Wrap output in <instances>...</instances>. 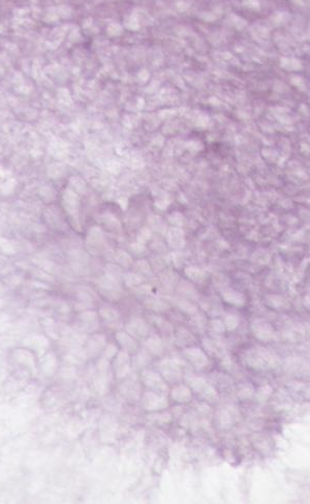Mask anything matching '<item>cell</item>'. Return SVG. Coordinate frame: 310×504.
<instances>
[{
    "instance_id": "1",
    "label": "cell",
    "mask_w": 310,
    "mask_h": 504,
    "mask_svg": "<svg viewBox=\"0 0 310 504\" xmlns=\"http://www.w3.org/2000/svg\"><path fill=\"white\" fill-rule=\"evenodd\" d=\"M241 358L247 368L255 371L275 370L280 365L278 355L261 346H254L244 350Z\"/></svg>"
},
{
    "instance_id": "2",
    "label": "cell",
    "mask_w": 310,
    "mask_h": 504,
    "mask_svg": "<svg viewBox=\"0 0 310 504\" xmlns=\"http://www.w3.org/2000/svg\"><path fill=\"white\" fill-rule=\"evenodd\" d=\"M184 380L186 381L192 392L200 396L202 400L211 404L218 402L219 395L217 391L205 378L197 376L195 374L187 373L184 376Z\"/></svg>"
},
{
    "instance_id": "3",
    "label": "cell",
    "mask_w": 310,
    "mask_h": 504,
    "mask_svg": "<svg viewBox=\"0 0 310 504\" xmlns=\"http://www.w3.org/2000/svg\"><path fill=\"white\" fill-rule=\"evenodd\" d=\"M157 372L161 375L164 381L177 384L183 378V371L179 361L173 358H163L156 363Z\"/></svg>"
},
{
    "instance_id": "4",
    "label": "cell",
    "mask_w": 310,
    "mask_h": 504,
    "mask_svg": "<svg viewBox=\"0 0 310 504\" xmlns=\"http://www.w3.org/2000/svg\"><path fill=\"white\" fill-rule=\"evenodd\" d=\"M141 381L146 388L154 392L165 394L169 391V386L165 383L161 375L153 370H145L141 374Z\"/></svg>"
},
{
    "instance_id": "5",
    "label": "cell",
    "mask_w": 310,
    "mask_h": 504,
    "mask_svg": "<svg viewBox=\"0 0 310 504\" xmlns=\"http://www.w3.org/2000/svg\"><path fill=\"white\" fill-rule=\"evenodd\" d=\"M182 354L188 360L190 365L198 371L205 370L210 365L207 353L200 347L196 346L185 347L182 350Z\"/></svg>"
},
{
    "instance_id": "6",
    "label": "cell",
    "mask_w": 310,
    "mask_h": 504,
    "mask_svg": "<svg viewBox=\"0 0 310 504\" xmlns=\"http://www.w3.org/2000/svg\"><path fill=\"white\" fill-rule=\"evenodd\" d=\"M254 336L260 342L270 343L277 337V332L273 325L263 319H256L252 323Z\"/></svg>"
},
{
    "instance_id": "7",
    "label": "cell",
    "mask_w": 310,
    "mask_h": 504,
    "mask_svg": "<svg viewBox=\"0 0 310 504\" xmlns=\"http://www.w3.org/2000/svg\"><path fill=\"white\" fill-rule=\"evenodd\" d=\"M143 406L147 411H160L169 406V401L164 394L147 391L143 396Z\"/></svg>"
},
{
    "instance_id": "8",
    "label": "cell",
    "mask_w": 310,
    "mask_h": 504,
    "mask_svg": "<svg viewBox=\"0 0 310 504\" xmlns=\"http://www.w3.org/2000/svg\"><path fill=\"white\" fill-rule=\"evenodd\" d=\"M126 333L136 339L146 338L150 335V325L143 318L133 317L125 325Z\"/></svg>"
},
{
    "instance_id": "9",
    "label": "cell",
    "mask_w": 310,
    "mask_h": 504,
    "mask_svg": "<svg viewBox=\"0 0 310 504\" xmlns=\"http://www.w3.org/2000/svg\"><path fill=\"white\" fill-rule=\"evenodd\" d=\"M113 367H114V372H115V375L116 377L121 379V378H124L126 377L127 375L130 374V372H132V360H130V357H129V353L126 352L125 350H121L119 351V352L117 353V356L114 360V363H113Z\"/></svg>"
},
{
    "instance_id": "10",
    "label": "cell",
    "mask_w": 310,
    "mask_h": 504,
    "mask_svg": "<svg viewBox=\"0 0 310 504\" xmlns=\"http://www.w3.org/2000/svg\"><path fill=\"white\" fill-rule=\"evenodd\" d=\"M144 347L151 356H161L165 351L162 339L157 334L149 335L145 339Z\"/></svg>"
},
{
    "instance_id": "11",
    "label": "cell",
    "mask_w": 310,
    "mask_h": 504,
    "mask_svg": "<svg viewBox=\"0 0 310 504\" xmlns=\"http://www.w3.org/2000/svg\"><path fill=\"white\" fill-rule=\"evenodd\" d=\"M202 345L204 347L206 353L210 356L221 358L226 354L224 346L215 338L205 336L202 339Z\"/></svg>"
},
{
    "instance_id": "12",
    "label": "cell",
    "mask_w": 310,
    "mask_h": 504,
    "mask_svg": "<svg viewBox=\"0 0 310 504\" xmlns=\"http://www.w3.org/2000/svg\"><path fill=\"white\" fill-rule=\"evenodd\" d=\"M175 343L179 348H185L195 345L197 343V338L186 327L180 326L177 328L175 333Z\"/></svg>"
},
{
    "instance_id": "13",
    "label": "cell",
    "mask_w": 310,
    "mask_h": 504,
    "mask_svg": "<svg viewBox=\"0 0 310 504\" xmlns=\"http://www.w3.org/2000/svg\"><path fill=\"white\" fill-rule=\"evenodd\" d=\"M118 344L121 346L123 350L128 353H136L138 351V342L137 339L130 336L126 332H118L115 335Z\"/></svg>"
},
{
    "instance_id": "14",
    "label": "cell",
    "mask_w": 310,
    "mask_h": 504,
    "mask_svg": "<svg viewBox=\"0 0 310 504\" xmlns=\"http://www.w3.org/2000/svg\"><path fill=\"white\" fill-rule=\"evenodd\" d=\"M171 396L173 398V401L180 404H185L192 400L193 392L189 389L188 385L177 384L171 391Z\"/></svg>"
},
{
    "instance_id": "15",
    "label": "cell",
    "mask_w": 310,
    "mask_h": 504,
    "mask_svg": "<svg viewBox=\"0 0 310 504\" xmlns=\"http://www.w3.org/2000/svg\"><path fill=\"white\" fill-rule=\"evenodd\" d=\"M120 392L127 398H130V400L133 401H137L139 400V397L141 395V386L138 380L128 379L121 385Z\"/></svg>"
},
{
    "instance_id": "16",
    "label": "cell",
    "mask_w": 310,
    "mask_h": 504,
    "mask_svg": "<svg viewBox=\"0 0 310 504\" xmlns=\"http://www.w3.org/2000/svg\"><path fill=\"white\" fill-rule=\"evenodd\" d=\"M151 357L152 356L147 352L145 349L140 350V351H138L137 354L133 358V362H132L133 365H132V367H134L137 370L143 369L144 367L148 366L149 363L151 362V359H152Z\"/></svg>"
},
{
    "instance_id": "17",
    "label": "cell",
    "mask_w": 310,
    "mask_h": 504,
    "mask_svg": "<svg viewBox=\"0 0 310 504\" xmlns=\"http://www.w3.org/2000/svg\"><path fill=\"white\" fill-rule=\"evenodd\" d=\"M105 345V336L103 335L93 336L87 345V349L91 354H98Z\"/></svg>"
},
{
    "instance_id": "18",
    "label": "cell",
    "mask_w": 310,
    "mask_h": 504,
    "mask_svg": "<svg viewBox=\"0 0 310 504\" xmlns=\"http://www.w3.org/2000/svg\"><path fill=\"white\" fill-rule=\"evenodd\" d=\"M150 321L161 333L169 334L174 332V325L166 319L159 317V316H151Z\"/></svg>"
},
{
    "instance_id": "19",
    "label": "cell",
    "mask_w": 310,
    "mask_h": 504,
    "mask_svg": "<svg viewBox=\"0 0 310 504\" xmlns=\"http://www.w3.org/2000/svg\"><path fill=\"white\" fill-rule=\"evenodd\" d=\"M255 388L252 383H242L237 392V396L240 401H246L255 395Z\"/></svg>"
},
{
    "instance_id": "20",
    "label": "cell",
    "mask_w": 310,
    "mask_h": 504,
    "mask_svg": "<svg viewBox=\"0 0 310 504\" xmlns=\"http://www.w3.org/2000/svg\"><path fill=\"white\" fill-rule=\"evenodd\" d=\"M306 362L302 358H289L285 363V369L288 372H293L292 374H300L304 371V367Z\"/></svg>"
},
{
    "instance_id": "21",
    "label": "cell",
    "mask_w": 310,
    "mask_h": 504,
    "mask_svg": "<svg viewBox=\"0 0 310 504\" xmlns=\"http://www.w3.org/2000/svg\"><path fill=\"white\" fill-rule=\"evenodd\" d=\"M223 298L229 303H231V304H233V306L238 307V308H241L245 303L244 296L241 295L240 293H237L235 291L225 292L223 294Z\"/></svg>"
},
{
    "instance_id": "22",
    "label": "cell",
    "mask_w": 310,
    "mask_h": 504,
    "mask_svg": "<svg viewBox=\"0 0 310 504\" xmlns=\"http://www.w3.org/2000/svg\"><path fill=\"white\" fill-rule=\"evenodd\" d=\"M196 316H194V317L192 318V321H190V326H192L194 330L197 332V333H200V334H204L207 330V321L205 320L204 316H202L201 314H195Z\"/></svg>"
},
{
    "instance_id": "23",
    "label": "cell",
    "mask_w": 310,
    "mask_h": 504,
    "mask_svg": "<svg viewBox=\"0 0 310 504\" xmlns=\"http://www.w3.org/2000/svg\"><path fill=\"white\" fill-rule=\"evenodd\" d=\"M223 324L228 332L236 331L240 324V319L238 316L233 314H226L223 317Z\"/></svg>"
},
{
    "instance_id": "24",
    "label": "cell",
    "mask_w": 310,
    "mask_h": 504,
    "mask_svg": "<svg viewBox=\"0 0 310 504\" xmlns=\"http://www.w3.org/2000/svg\"><path fill=\"white\" fill-rule=\"evenodd\" d=\"M272 393H273V389L270 385L260 386V388L257 391V392H255L256 398L260 403H265L271 396Z\"/></svg>"
},
{
    "instance_id": "25",
    "label": "cell",
    "mask_w": 310,
    "mask_h": 504,
    "mask_svg": "<svg viewBox=\"0 0 310 504\" xmlns=\"http://www.w3.org/2000/svg\"><path fill=\"white\" fill-rule=\"evenodd\" d=\"M238 412L235 409H224L223 411L220 413V423L222 425H231L233 421L236 419Z\"/></svg>"
},
{
    "instance_id": "26",
    "label": "cell",
    "mask_w": 310,
    "mask_h": 504,
    "mask_svg": "<svg viewBox=\"0 0 310 504\" xmlns=\"http://www.w3.org/2000/svg\"><path fill=\"white\" fill-rule=\"evenodd\" d=\"M285 337H287L289 341L292 342H298L301 341V338L304 337V333L302 330H299L298 327H292L290 330L284 333Z\"/></svg>"
},
{
    "instance_id": "27",
    "label": "cell",
    "mask_w": 310,
    "mask_h": 504,
    "mask_svg": "<svg viewBox=\"0 0 310 504\" xmlns=\"http://www.w3.org/2000/svg\"><path fill=\"white\" fill-rule=\"evenodd\" d=\"M210 331L215 335H223L225 333V326L221 320H212L209 323Z\"/></svg>"
},
{
    "instance_id": "28",
    "label": "cell",
    "mask_w": 310,
    "mask_h": 504,
    "mask_svg": "<svg viewBox=\"0 0 310 504\" xmlns=\"http://www.w3.org/2000/svg\"><path fill=\"white\" fill-rule=\"evenodd\" d=\"M221 359V367L228 372H233V370L235 369V362L233 361V358L231 357V355L229 354H225L223 357L220 358Z\"/></svg>"
},
{
    "instance_id": "29",
    "label": "cell",
    "mask_w": 310,
    "mask_h": 504,
    "mask_svg": "<svg viewBox=\"0 0 310 504\" xmlns=\"http://www.w3.org/2000/svg\"><path fill=\"white\" fill-rule=\"evenodd\" d=\"M102 316L109 321H116L119 318V313L115 309H105L102 311Z\"/></svg>"
},
{
    "instance_id": "30",
    "label": "cell",
    "mask_w": 310,
    "mask_h": 504,
    "mask_svg": "<svg viewBox=\"0 0 310 504\" xmlns=\"http://www.w3.org/2000/svg\"><path fill=\"white\" fill-rule=\"evenodd\" d=\"M117 353H118V348H117V346H115V345L111 344V345H109V346H106V347H105L104 353H103V357H104L105 359L110 360V359H112L113 357H115Z\"/></svg>"
}]
</instances>
